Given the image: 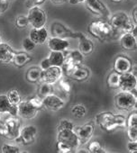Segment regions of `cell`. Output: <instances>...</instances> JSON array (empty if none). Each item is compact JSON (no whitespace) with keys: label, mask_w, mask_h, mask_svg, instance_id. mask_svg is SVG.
<instances>
[{"label":"cell","mask_w":137,"mask_h":153,"mask_svg":"<svg viewBox=\"0 0 137 153\" xmlns=\"http://www.w3.org/2000/svg\"><path fill=\"white\" fill-rule=\"evenodd\" d=\"M89 33L95 38L98 39L100 42H105L111 38L115 33L107 20L98 19L92 21L88 27Z\"/></svg>","instance_id":"6da1fadb"},{"label":"cell","mask_w":137,"mask_h":153,"mask_svg":"<svg viewBox=\"0 0 137 153\" xmlns=\"http://www.w3.org/2000/svg\"><path fill=\"white\" fill-rule=\"evenodd\" d=\"M109 20V24L113 31L121 34L131 33L134 26L137 25H134L129 16L124 12H119L111 16Z\"/></svg>","instance_id":"7a4b0ae2"},{"label":"cell","mask_w":137,"mask_h":153,"mask_svg":"<svg viewBox=\"0 0 137 153\" xmlns=\"http://www.w3.org/2000/svg\"><path fill=\"white\" fill-rule=\"evenodd\" d=\"M115 105L119 110H131L135 108L137 103V97L133 92L120 91L115 96Z\"/></svg>","instance_id":"3957f363"},{"label":"cell","mask_w":137,"mask_h":153,"mask_svg":"<svg viewBox=\"0 0 137 153\" xmlns=\"http://www.w3.org/2000/svg\"><path fill=\"white\" fill-rule=\"evenodd\" d=\"M51 35L53 37H59L62 39H79L84 35V33L80 32H74L71 29L66 27L62 23L60 22H53L51 25L50 27Z\"/></svg>","instance_id":"277c9868"},{"label":"cell","mask_w":137,"mask_h":153,"mask_svg":"<svg viewBox=\"0 0 137 153\" xmlns=\"http://www.w3.org/2000/svg\"><path fill=\"white\" fill-rule=\"evenodd\" d=\"M96 122L101 130L106 132H112L118 128L116 123V114L111 112H101L96 115Z\"/></svg>","instance_id":"5b68a950"},{"label":"cell","mask_w":137,"mask_h":153,"mask_svg":"<svg viewBox=\"0 0 137 153\" xmlns=\"http://www.w3.org/2000/svg\"><path fill=\"white\" fill-rule=\"evenodd\" d=\"M26 16L29 25H31L33 28H41L45 26L46 25V14L40 7H31Z\"/></svg>","instance_id":"8992f818"},{"label":"cell","mask_w":137,"mask_h":153,"mask_svg":"<svg viewBox=\"0 0 137 153\" xmlns=\"http://www.w3.org/2000/svg\"><path fill=\"white\" fill-rule=\"evenodd\" d=\"M87 8L92 14L99 16L101 19L108 20L111 17V13L108 7L101 0H85Z\"/></svg>","instance_id":"52a82bcc"},{"label":"cell","mask_w":137,"mask_h":153,"mask_svg":"<svg viewBox=\"0 0 137 153\" xmlns=\"http://www.w3.org/2000/svg\"><path fill=\"white\" fill-rule=\"evenodd\" d=\"M57 140L64 142L68 144L70 147L73 149L75 151L77 148L80 146L79 138L74 131V129H58V136H57Z\"/></svg>","instance_id":"ba28073f"},{"label":"cell","mask_w":137,"mask_h":153,"mask_svg":"<svg viewBox=\"0 0 137 153\" xmlns=\"http://www.w3.org/2000/svg\"><path fill=\"white\" fill-rule=\"evenodd\" d=\"M74 131L79 138V141L80 146L81 145H85L87 144L92 138L93 134H94V131H95V125L93 122H89L86 123L85 124L79 126V127H75Z\"/></svg>","instance_id":"9c48e42d"},{"label":"cell","mask_w":137,"mask_h":153,"mask_svg":"<svg viewBox=\"0 0 137 153\" xmlns=\"http://www.w3.org/2000/svg\"><path fill=\"white\" fill-rule=\"evenodd\" d=\"M4 124L6 127L5 136L10 140H16L19 136L21 130V123L17 116L10 115V117L4 122Z\"/></svg>","instance_id":"30bf717a"},{"label":"cell","mask_w":137,"mask_h":153,"mask_svg":"<svg viewBox=\"0 0 137 153\" xmlns=\"http://www.w3.org/2000/svg\"><path fill=\"white\" fill-rule=\"evenodd\" d=\"M37 128L34 125H26L20 130L19 136L16 139V142H20L23 145L32 144L37 136Z\"/></svg>","instance_id":"8fae6325"},{"label":"cell","mask_w":137,"mask_h":153,"mask_svg":"<svg viewBox=\"0 0 137 153\" xmlns=\"http://www.w3.org/2000/svg\"><path fill=\"white\" fill-rule=\"evenodd\" d=\"M119 88L122 91H130L135 90L137 88V76L136 74L129 71L124 74H120V83Z\"/></svg>","instance_id":"7c38bea8"},{"label":"cell","mask_w":137,"mask_h":153,"mask_svg":"<svg viewBox=\"0 0 137 153\" xmlns=\"http://www.w3.org/2000/svg\"><path fill=\"white\" fill-rule=\"evenodd\" d=\"M62 71L60 67L51 66L45 70H42L41 81L53 85L62 78Z\"/></svg>","instance_id":"4fadbf2b"},{"label":"cell","mask_w":137,"mask_h":153,"mask_svg":"<svg viewBox=\"0 0 137 153\" xmlns=\"http://www.w3.org/2000/svg\"><path fill=\"white\" fill-rule=\"evenodd\" d=\"M42 103H43V106L45 108H47L48 110L52 111V112L59 111L61 108H63V106L65 105L64 100L61 97H60L59 96L54 95L52 93L46 96L45 97H43Z\"/></svg>","instance_id":"5bb4252c"},{"label":"cell","mask_w":137,"mask_h":153,"mask_svg":"<svg viewBox=\"0 0 137 153\" xmlns=\"http://www.w3.org/2000/svg\"><path fill=\"white\" fill-rule=\"evenodd\" d=\"M132 68L133 63L128 57L124 55H119L115 58L114 61V71L117 72L118 74H124L132 71Z\"/></svg>","instance_id":"9a60e30c"},{"label":"cell","mask_w":137,"mask_h":153,"mask_svg":"<svg viewBox=\"0 0 137 153\" xmlns=\"http://www.w3.org/2000/svg\"><path fill=\"white\" fill-rule=\"evenodd\" d=\"M38 110L35 109L27 100L21 101L17 105V114L25 119H34L37 115Z\"/></svg>","instance_id":"2e32d148"},{"label":"cell","mask_w":137,"mask_h":153,"mask_svg":"<svg viewBox=\"0 0 137 153\" xmlns=\"http://www.w3.org/2000/svg\"><path fill=\"white\" fill-rule=\"evenodd\" d=\"M47 44L51 51H62L64 52L68 47H70V42L66 39L53 37L51 36L50 39L47 40Z\"/></svg>","instance_id":"e0dca14e"},{"label":"cell","mask_w":137,"mask_h":153,"mask_svg":"<svg viewBox=\"0 0 137 153\" xmlns=\"http://www.w3.org/2000/svg\"><path fill=\"white\" fill-rule=\"evenodd\" d=\"M48 31L43 26L41 28H33L30 31L29 38L35 43V44H43L48 40Z\"/></svg>","instance_id":"ac0fdd59"},{"label":"cell","mask_w":137,"mask_h":153,"mask_svg":"<svg viewBox=\"0 0 137 153\" xmlns=\"http://www.w3.org/2000/svg\"><path fill=\"white\" fill-rule=\"evenodd\" d=\"M15 53L16 52L9 44L0 42V64H8L12 62Z\"/></svg>","instance_id":"d6986e66"},{"label":"cell","mask_w":137,"mask_h":153,"mask_svg":"<svg viewBox=\"0 0 137 153\" xmlns=\"http://www.w3.org/2000/svg\"><path fill=\"white\" fill-rule=\"evenodd\" d=\"M0 114H8L12 116H17V106L13 105L7 95H0Z\"/></svg>","instance_id":"ffe728a7"},{"label":"cell","mask_w":137,"mask_h":153,"mask_svg":"<svg viewBox=\"0 0 137 153\" xmlns=\"http://www.w3.org/2000/svg\"><path fill=\"white\" fill-rule=\"evenodd\" d=\"M120 45L124 51H134L137 48V37L131 33H124L120 38Z\"/></svg>","instance_id":"44dd1931"},{"label":"cell","mask_w":137,"mask_h":153,"mask_svg":"<svg viewBox=\"0 0 137 153\" xmlns=\"http://www.w3.org/2000/svg\"><path fill=\"white\" fill-rule=\"evenodd\" d=\"M89 76L90 70L89 68H87L86 67H82L81 65H78L74 68L70 78L78 82H83L89 78Z\"/></svg>","instance_id":"7402d4cb"},{"label":"cell","mask_w":137,"mask_h":153,"mask_svg":"<svg viewBox=\"0 0 137 153\" xmlns=\"http://www.w3.org/2000/svg\"><path fill=\"white\" fill-rule=\"evenodd\" d=\"M79 51L84 57L91 55L94 51L93 42L89 39L85 34L82 37L79 38Z\"/></svg>","instance_id":"603a6c76"},{"label":"cell","mask_w":137,"mask_h":153,"mask_svg":"<svg viewBox=\"0 0 137 153\" xmlns=\"http://www.w3.org/2000/svg\"><path fill=\"white\" fill-rule=\"evenodd\" d=\"M84 59V56L80 52L79 50L71 51V52H68V54L65 55V59L64 62H68L73 65H81Z\"/></svg>","instance_id":"cb8c5ba5"},{"label":"cell","mask_w":137,"mask_h":153,"mask_svg":"<svg viewBox=\"0 0 137 153\" xmlns=\"http://www.w3.org/2000/svg\"><path fill=\"white\" fill-rule=\"evenodd\" d=\"M32 57L27 52H18L15 53V56L13 58V63L17 68H23L26 64H28L32 60Z\"/></svg>","instance_id":"d4e9b609"},{"label":"cell","mask_w":137,"mask_h":153,"mask_svg":"<svg viewBox=\"0 0 137 153\" xmlns=\"http://www.w3.org/2000/svg\"><path fill=\"white\" fill-rule=\"evenodd\" d=\"M42 69L39 67H32L30 68L25 75V79L29 83H37L41 81Z\"/></svg>","instance_id":"484cf974"},{"label":"cell","mask_w":137,"mask_h":153,"mask_svg":"<svg viewBox=\"0 0 137 153\" xmlns=\"http://www.w3.org/2000/svg\"><path fill=\"white\" fill-rule=\"evenodd\" d=\"M48 59L51 66L60 68L64 62L65 54L62 51H51L50 55L48 56Z\"/></svg>","instance_id":"4316f807"},{"label":"cell","mask_w":137,"mask_h":153,"mask_svg":"<svg viewBox=\"0 0 137 153\" xmlns=\"http://www.w3.org/2000/svg\"><path fill=\"white\" fill-rule=\"evenodd\" d=\"M120 83V74L115 71H112L108 74L106 78V85L109 88L117 89L119 88Z\"/></svg>","instance_id":"83f0119b"},{"label":"cell","mask_w":137,"mask_h":153,"mask_svg":"<svg viewBox=\"0 0 137 153\" xmlns=\"http://www.w3.org/2000/svg\"><path fill=\"white\" fill-rule=\"evenodd\" d=\"M88 150L91 153H103L105 149L99 140H89L88 142Z\"/></svg>","instance_id":"f1b7e54d"},{"label":"cell","mask_w":137,"mask_h":153,"mask_svg":"<svg viewBox=\"0 0 137 153\" xmlns=\"http://www.w3.org/2000/svg\"><path fill=\"white\" fill-rule=\"evenodd\" d=\"M52 93V85L46 82H42L38 87V96L42 98Z\"/></svg>","instance_id":"f546056e"},{"label":"cell","mask_w":137,"mask_h":153,"mask_svg":"<svg viewBox=\"0 0 137 153\" xmlns=\"http://www.w3.org/2000/svg\"><path fill=\"white\" fill-rule=\"evenodd\" d=\"M7 97L9 100V102L15 105V106H17L18 104L22 101L21 100V96H20V93L16 90V89H11L7 92Z\"/></svg>","instance_id":"4dcf8cb0"},{"label":"cell","mask_w":137,"mask_h":153,"mask_svg":"<svg viewBox=\"0 0 137 153\" xmlns=\"http://www.w3.org/2000/svg\"><path fill=\"white\" fill-rule=\"evenodd\" d=\"M71 114L76 118H82L87 114V109L83 105H75L71 108Z\"/></svg>","instance_id":"1f68e13d"},{"label":"cell","mask_w":137,"mask_h":153,"mask_svg":"<svg viewBox=\"0 0 137 153\" xmlns=\"http://www.w3.org/2000/svg\"><path fill=\"white\" fill-rule=\"evenodd\" d=\"M27 101L38 111L42 109L43 107V103H42V98L40 97L39 96H35V97H31L27 99Z\"/></svg>","instance_id":"d6a6232c"},{"label":"cell","mask_w":137,"mask_h":153,"mask_svg":"<svg viewBox=\"0 0 137 153\" xmlns=\"http://www.w3.org/2000/svg\"><path fill=\"white\" fill-rule=\"evenodd\" d=\"M1 152H3V153H18V152H21V150H20L19 147L16 145L4 143L1 146Z\"/></svg>","instance_id":"836d02e7"},{"label":"cell","mask_w":137,"mask_h":153,"mask_svg":"<svg viewBox=\"0 0 137 153\" xmlns=\"http://www.w3.org/2000/svg\"><path fill=\"white\" fill-rule=\"evenodd\" d=\"M15 25H16V26L17 28H20V29L26 28V27L29 25L27 16H23V15L18 16L16 18Z\"/></svg>","instance_id":"e575fe53"},{"label":"cell","mask_w":137,"mask_h":153,"mask_svg":"<svg viewBox=\"0 0 137 153\" xmlns=\"http://www.w3.org/2000/svg\"><path fill=\"white\" fill-rule=\"evenodd\" d=\"M56 147H57V151L60 152V153H70V152L74 151L73 149L68 146V144H66L64 142H61V141H58V140H57Z\"/></svg>","instance_id":"d590c367"},{"label":"cell","mask_w":137,"mask_h":153,"mask_svg":"<svg viewBox=\"0 0 137 153\" xmlns=\"http://www.w3.org/2000/svg\"><path fill=\"white\" fill-rule=\"evenodd\" d=\"M35 46H36V44H35L29 37L25 38V39L23 40V48L25 49V51L26 52H31V51H33L35 49Z\"/></svg>","instance_id":"8d00e7d4"},{"label":"cell","mask_w":137,"mask_h":153,"mask_svg":"<svg viewBox=\"0 0 137 153\" xmlns=\"http://www.w3.org/2000/svg\"><path fill=\"white\" fill-rule=\"evenodd\" d=\"M126 127H137V113H132L126 120Z\"/></svg>","instance_id":"74e56055"},{"label":"cell","mask_w":137,"mask_h":153,"mask_svg":"<svg viewBox=\"0 0 137 153\" xmlns=\"http://www.w3.org/2000/svg\"><path fill=\"white\" fill-rule=\"evenodd\" d=\"M59 86H60V89L63 91V92H65V93H70L71 92V84L68 83L65 79H60L59 81Z\"/></svg>","instance_id":"f35d334b"},{"label":"cell","mask_w":137,"mask_h":153,"mask_svg":"<svg viewBox=\"0 0 137 153\" xmlns=\"http://www.w3.org/2000/svg\"><path fill=\"white\" fill-rule=\"evenodd\" d=\"M127 137L132 141H137V127H127Z\"/></svg>","instance_id":"ab89813d"},{"label":"cell","mask_w":137,"mask_h":153,"mask_svg":"<svg viewBox=\"0 0 137 153\" xmlns=\"http://www.w3.org/2000/svg\"><path fill=\"white\" fill-rule=\"evenodd\" d=\"M74 129L75 125L71 122V121H68V120H61L58 125V129Z\"/></svg>","instance_id":"60d3db41"},{"label":"cell","mask_w":137,"mask_h":153,"mask_svg":"<svg viewBox=\"0 0 137 153\" xmlns=\"http://www.w3.org/2000/svg\"><path fill=\"white\" fill-rule=\"evenodd\" d=\"M127 149L129 152L131 153H136L137 152V141H132L130 140L127 143Z\"/></svg>","instance_id":"b9f144b4"},{"label":"cell","mask_w":137,"mask_h":153,"mask_svg":"<svg viewBox=\"0 0 137 153\" xmlns=\"http://www.w3.org/2000/svg\"><path fill=\"white\" fill-rule=\"evenodd\" d=\"M51 65V63H50V60H49V59H48V57L47 58H44L42 61H41V63H40V68L42 69V70H45V69H47L48 68H50Z\"/></svg>","instance_id":"7bdbcfd3"},{"label":"cell","mask_w":137,"mask_h":153,"mask_svg":"<svg viewBox=\"0 0 137 153\" xmlns=\"http://www.w3.org/2000/svg\"><path fill=\"white\" fill-rule=\"evenodd\" d=\"M45 2V0H27L30 7H40Z\"/></svg>","instance_id":"ee69618b"},{"label":"cell","mask_w":137,"mask_h":153,"mask_svg":"<svg viewBox=\"0 0 137 153\" xmlns=\"http://www.w3.org/2000/svg\"><path fill=\"white\" fill-rule=\"evenodd\" d=\"M8 4L9 0H0V13H3L7 9Z\"/></svg>","instance_id":"f6af8a7d"},{"label":"cell","mask_w":137,"mask_h":153,"mask_svg":"<svg viewBox=\"0 0 137 153\" xmlns=\"http://www.w3.org/2000/svg\"><path fill=\"white\" fill-rule=\"evenodd\" d=\"M132 21L134 25H137V6H134L132 11Z\"/></svg>","instance_id":"bcb514c9"},{"label":"cell","mask_w":137,"mask_h":153,"mask_svg":"<svg viewBox=\"0 0 137 153\" xmlns=\"http://www.w3.org/2000/svg\"><path fill=\"white\" fill-rule=\"evenodd\" d=\"M50 1L53 4V5H57V6H60V5H63L65 4L68 0H50Z\"/></svg>","instance_id":"7dc6e473"},{"label":"cell","mask_w":137,"mask_h":153,"mask_svg":"<svg viewBox=\"0 0 137 153\" xmlns=\"http://www.w3.org/2000/svg\"><path fill=\"white\" fill-rule=\"evenodd\" d=\"M6 134V127H5V124L3 122L0 121V135H3L5 136Z\"/></svg>","instance_id":"c3c4849f"},{"label":"cell","mask_w":137,"mask_h":153,"mask_svg":"<svg viewBox=\"0 0 137 153\" xmlns=\"http://www.w3.org/2000/svg\"><path fill=\"white\" fill-rule=\"evenodd\" d=\"M82 2H85V0H68V3L71 5H78Z\"/></svg>","instance_id":"681fc988"},{"label":"cell","mask_w":137,"mask_h":153,"mask_svg":"<svg viewBox=\"0 0 137 153\" xmlns=\"http://www.w3.org/2000/svg\"><path fill=\"white\" fill-rule=\"evenodd\" d=\"M111 2H113V3H120V2H122L123 0H110Z\"/></svg>","instance_id":"f907efd6"},{"label":"cell","mask_w":137,"mask_h":153,"mask_svg":"<svg viewBox=\"0 0 137 153\" xmlns=\"http://www.w3.org/2000/svg\"><path fill=\"white\" fill-rule=\"evenodd\" d=\"M0 42H2V37H1V35H0Z\"/></svg>","instance_id":"816d5d0a"}]
</instances>
